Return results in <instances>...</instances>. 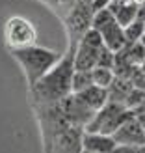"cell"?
<instances>
[{
  "label": "cell",
  "mask_w": 145,
  "mask_h": 153,
  "mask_svg": "<svg viewBox=\"0 0 145 153\" xmlns=\"http://www.w3.org/2000/svg\"><path fill=\"white\" fill-rule=\"evenodd\" d=\"M73 54H74V43L69 45V51L60 56V60L39 80L30 86L32 103H60L65 95L73 94L71 90L73 71H74Z\"/></svg>",
  "instance_id": "6da1fadb"
},
{
  "label": "cell",
  "mask_w": 145,
  "mask_h": 153,
  "mask_svg": "<svg viewBox=\"0 0 145 153\" xmlns=\"http://www.w3.org/2000/svg\"><path fill=\"white\" fill-rule=\"evenodd\" d=\"M11 56L15 58V62L22 67V73L26 76L28 86H32L34 82H37L58 62L62 54L56 52V51H52V49L39 47L37 43H34V45H28V47L11 49Z\"/></svg>",
  "instance_id": "7a4b0ae2"
},
{
  "label": "cell",
  "mask_w": 145,
  "mask_h": 153,
  "mask_svg": "<svg viewBox=\"0 0 145 153\" xmlns=\"http://www.w3.org/2000/svg\"><path fill=\"white\" fill-rule=\"evenodd\" d=\"M132 114L134 112L128 110L125 105L116 103V101H108L104 106H101L99 110H95L93 118L89 120V123L84 129H86V131H97V133L112 134L125 120L130 118Z\"/></svg>",
  "instance_id": "3957f363"
},
{
  "label": "cell",
  "mask_w": 145,
  "mask_h": 153,
  "mask_svg": "<svg viewBox=\"0 0 145 153\" xmlns=\"http://www.w3.org/2000/svg\"><path fill=\"white\" fill-rule=\"evenodd\" d=\"M37 39V30L34 26L32 21H28L26 17L21 15H13L6 21L4 25V41L7 45V49H21L34 45Z\"/></svg>",
  "instance_id": "277c9868"
},
{
  "label": "cell",
  "mask_w": 145,
  "mask_h": 153,
  "mask_svg": "<svg viewBox=\"0 0 145 153\" xmlns=\"http://www.w3.org/2000/svg\"><path fill=\"white\" fill-rule=\"evenodd\" d=\"M112 136L117 144L116 151H119V153H127V151L138 153V148L145 144V133L140 127L138 120L134 118V114L128 120H125L123 123L112 133Z\"/></svg>",
  "instance_id": "5b68a950"
},
{
  "label": "cell",
  "mask_w": 145,
  "mask_h": 153,
  "mask_svg": "<svg viewBox=\"0 0 145 153\" xmlns=\"http://www.w3.org/2000/svg\"><path fill=\"white\" fill-rule=\"evenodd\" d=\"M91 17H93V7L89 0H76L71 13L67 15V32L71 43H76L91 26Z\"/></svg>",
  "instance_id": "8992f818"
},
{
  "label": "cell",
  "mask_w": 145,
  "mask_h": 153,
  "mask_svg": "<svg viewBox=\"0 0 145 153\" xmlns=\"http://www.w3.org/2000/svg\"><path fill=\"white\" fill-rule=\"evenodd\" d=\"M60 106H62V112L67 120V123L76 125V127H86L89 123V120L93 118V114H95V110L89 108L76 94L65 95L62 101H60Z\"/></svg>",
  "instance_id": "52a82bcc"
},
{
  "label": "cell",
  "mask_w": 145,
  "mask_h": 153,
  "mask_svg": "<svg viewBox=\"0 0 145 153\" xmlns=\"http://www.w3.org/2000/svg\"><path fill=\"white\" fill-rule=\"evenodd\" d=\"M82 134H84V127L67 125L54 138L50 151H63V153H78V151H82Z\"/></svg>",
  "instance_id": "ba28073f"
},
{
  "label": "cell",
  "mask_w": 145,
  "mask_h": 153,
  "mask_svg": "<svg viewBox=\"0 0 145 153\" xmlns=\"http://www.w3.org/2000/svg\"><path fill=\"white\" fill-rule=\"evenodd\" d=\"M117 148L112 134L97 133V131H86L82 134V151L84 153H113Z\"/></svg>",
  "instance_id": "9c48e42d"
},
{
  "label": "cell",
  "mask_w": 145,
  "mask_h": 153,
  "mask_svg": "<svg viewBox=\"0 0 145 153\" xmlns=\"http://www.w3.org/2000/svg\"><path fill=\"white\" fill-rule=\"evenodd\" d=\"M97 30L101 32L104 47L112 49L113 52H117L119 49H123V45L127 43L125 41V34H123V26H121L116 19L108 21L106 25H102L101 28H97Z\"/></svg>",
  "instance_id": "30bf717a"
},
{
  "label": "cell",
  "mask_w": 145,
  "mask_h": 153,
  "mask_svg": "<svg viewBox=\"0 0 145 153\" xmlns=\"http://www.w3.org/2000/svg\"><path fill=\"white\" fill-rule=\"evenodd\" d=\"M97 56H99L97 47H91V45L84 43V41L74 43V54H73L74 69H91V67H95Z\"/></svg>",
  "instance_id": "8fae6325"
},
{
  "label": "cell",
  "mask_w": 145,
  "mask_h": 153,
  "mask_svg": "<svg viewBox=\"0 0 145 153\" xmlns=\"http://www.w3.org/2000/svg\"><path fill=\"white\" fill-rule=\"evenodd\" d=\"M76 95L93 110H99L101 106H104L106 103H108V88L97 86V84H91V86L76 91Z\"/></svg>",
  "instance_id": "7c38bea8"
},
{
  "label": "cell",
  "mask_w": 145,
  "mask_h": 153,
  "mask_svg": "<svg viewBox=\"0 0 145 153\" xmlns=\"http://www.w3.org/2000/svg\"><path fill=\"white\" fill-rule=\"evenodd\" d=\"M91 79H93V84H97V86L108 88L113 82V79H116V73H113L112 67L95 65V67H91Z\"/></svg>",
  "instance_id": "4fadbf2b"
},
{
  "label": "cell",
  "mask_w": 145,
  "mask_h": 153,
  "mask_svg": "<svg viewBox=\"0 0 145 153\" xmlns=\"http://www.w3.org/2000/svg\"><path fill=\"white\" fill-rule=\"evenodd\" d=\"M143 32H145V19L136 17L132 22H128V25L123 28L125 41H127V43H136V41H140V37H141Z\"/></svg>",
  "instance_id": "5bb4252c"
},
{
  "label": "cell",
  "mask_w": 145,
  "mask_h": 153,
  "mask_svg": "<svg viewBox=\"0 0 145 153\" xmlns=\"http://www.w3.org/2000/svg\"><path fill=\"white\" fill-rule=\"evenodd\" d=\"M93 84V79H91V69H74L73 71V80H71V90L73 94L80 91L84 88H88Z\"/></svg>",
  "instance_id": "9a60e30c"
},
{
  "label": "cell",
  "mask_w": 145,
  "mask_h": 153,
  "mask_svg": "<svg viewBox=\"0 0 145 153\" xmlns=\"http://www.w3.org/2000/svg\"><path fill=\"white\" fill-rule=\"evenodd\" d=\"M143 99H145V90L132 86L130 91H128V95L125 97V106H127L128 110H132V112H134V110L143 103Z\"/></svg>",
  "instance_id": "2e32d148"
},
{
  "label": "cell",
  "mask_w": 145,
  "mask_h": 153,
  "mask_svg": "<svg viewBox=\"0 0 145 153\" xmlns=\"http://www.w3.org/2000/svg\"><path fill=\"white\" fill-rule=\"evenodd\" d=\"M134 118L138 120L140 127L143 129V133H145V112H143V110H136V112H134Z\"/></svg>",
  "instance_id": "e0dca14e"
},
{
  "label": "cell",
  "mask_w": 145,
  "mask_h": 153,
  "mask_svg": "<svg viewBox=\"0 0 145 153\" xmlns=\"http://www.w3.org/2000/svg\"><path fill=\"white\" fill-rule=\"evenodd\" d=\"M130 2H134L136 6H143V4H145V0H130Z\"/></svg>",
  "instance_id": "ac0fdd59"
},
{
  "label": "cell",
  "mask_w": 145,
  "mask_h": 153,
  "mask_svg": "<svg viewBox=\"0 0 145 153\" xmlns=\"http://www.w3.org/2000/svg\"><path fill=\"white\" fill-rule=\"evenodd\" d=\"M140 43H141V47L145 49V32L141 34V37H140Z\"/></svg>",
  "instance_id": "d6986e66"
},
{
  "label": "cell",
  "mask_w": 145,
  "mask_h": 153,
  "mask_svg": "<svg viewBox=\"0 0 145 153\" xmlns=\"http://www.w3.org/2000/svg\"><path fill=\"white\" fill-rule=\"evenodd\" d=\"M136 110H143V112H145V99H143V103H141V105H140ZM136 110H134V112H136Z\"/></svg>",
  "instance_id": "ffe728a7"
}]
</instances>
